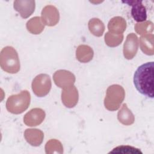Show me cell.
Listing matches in <instances>:
<instances>
[{
	"instance_id": "obj_1",
	"label": "cell",
	"mask_w": 154,
	"mask_h": 154,
	"mask_svg": "<svg viewBox=\"0 0 154 154\" xmlns=\"http://www.w3.org/2000/svg\"><path fill=\"white\" fill-rule=\"evenodd\" d=\"M153 61L144 63L138 67L134 75V84L136 89L143 95L153 98Z\"/></svg>"
},
{
	"instance_id": "obj_2",
	"label": "cell",
	"mask_w": 154,
	"mask_h": 154,
	"mask_svg": "<svg viewBox=\"0 0 154 154\" xmlns=\"http://www.w3.org/2000/svg\"><path fill=\"white\" fill-rule=\"evenodd\" d=\"M0 65L5 72L16 73L20 70V61L17 51L11 46L4 48L0 54Z\"/></svg>"
},
{
	"instance_id": "obj_3",
	"label": "cell",
	"mask_w": 154,
	"mask_h": 154,
	"mask_svg": "<svg viewBox=\"0 0 154 154\" xmlns=\"http://www.w3.org/2000/svg\"><path fill=\"white\" fill-rule=\"evenodd\" d=\"M31 96L27 90L10 96L6 102V108L8 112L19 114L25 111L30 104Z\"/></svg>"
},
{
	"instance_id": "obj_4",
	"label": "cell",
	"mask_w": 154,
	"mask_h": 154,
	"mask_svg": "<svg viewBox=\"0 0 154 154\" xmlns=\"http://www.w3.org/2000/svg\"><path fill=\"white\" fill-rule=\"evenodd\" d=\"M125 96L124 88L120 85L113 84L106 90L104 99V105L106 109L114 111L118 109L123 102Z\"/></svg>"
},
{
	"instance_id": "obj_5",
	"label": "cell",
	"mask_w": 154,
	"mask_h": 154,
	"mask_svg": "<svg viewBox=\"0 0 154 154\" xmlns=\"http://www.w3.org/2000/svg\"><path fill=\"white\" fill-rule=\"evenodd\" d=\"M52 84L50 76L47 74H40L35 77L32 82V90L38 97L47 95L51 88Z\"/></svg>"
},
{
	"instance_id": "obj_6",
	"label": "cell",
	"mask_w": 154,
	"mask_h": 154,
	"mask_svg": "<svg viewBox=\"0 0 154 154\" xmlns=\"http://www.w3.org/2000/svg\"><path fill=\"white\" fill-rule=\"evenodd\" d=\"M53 79L55 84L63 89L73 86L75 82V75L70 71L66 70L56 71L54 74Z\"/></svg>"
},
{
	"instance_id": "obj_7",
	"label": "cell",
	"mask_w": 154,
	"mask_h": 154,
	"mask_svg": "<svg viewBox=\"0 0 154 154\" xmlns=\"http://www.w3.org/2000/svg\"><path fill=\"white\" fill-rule=\"evenodd\" d=\"M138 39L134 33L129 34L123 45V55L128 60L132 59L137 54L138 49Z\"/></svg>"
},
{
	"instance_id": "obj_8",
	"label": "cell",
	"mask_w": 154,
	"mask_h": 154,
	"mask_svg": "<svg viewBox=\"0 0 154 154\" xmlns=\"http://www.w3.org/2000/svg\"><path fill=\"white\" fill-rule=\"evenodd\" d=\"M123 2L132 6L131 14L136 22H142L147 19L146 8L143 4L142 1L129 0L123 1Z\"/></svg>"
},
{
	"instance_id": "obj_9",
	"label": "cell",
	"mask_w": 154,
	"mask_h": 154,
	"mask_svg": "<svg viewBox=\"0 0 154 154\" xmlns=\"http://www.w3.org/2000/svg\"><path fill=\"white\" fill-rule=\"evenodd\" d=\"M46 114L41 108H33L28 112L23 117V122L28 126H36L41 124L45 118Z\"/></svg>"
},
{
	"instance_id": "obj_10",
	"label": "cell",
	"mask_w": 154,
	"mask_h": 154,
	"mask_svg": "<svg viewBox=\"0 0 154 154\" xmlns=\"http://www.w3.org/2000/svg\"><path fill=\"white\" fill-rule=\"evenodd\" d=\"M60 14L57 8L53 5L45 7L42 11V20L45 25L52 26L59 21Z\"/></svg>"
},
{
	"instance_id": "obj_11",
	"label": "cell",
	"mask_w": 154,
	"mask_h": 154,
	"mask_svg": "<svg viewBox=\"0 0 154 154\" xmlns=\"http://www.w3.org/2000/svg\"><path fill=\"white\" fill-rule=\"evenodd\" d=\"M13 4L14 10L24 19L29 17L34 11L35 7V2L32 0L15 1Z\"/></svg>"
},
{
	"instance_id": "obj_12",
	"label": "cell",
	"mask_w": 154,
	"mask_h": 154,
	"mask_svg": "<svg viewBox=\"0 0 154 154\" xmlns=\"http://www.w3.org/2000/svg\"><path fill=\"white\" fill-rule=\"evenodd\" d=\"M63 103L67 108H73L78 103V92L74 85L63 89L61 93Z\"/></svg>"
},
{
	"instance_id": "obj_13",
	"label": "cell",
	"mask_w": 154,
	"mask_h": 154,
	"mask_svg": "<svg viewBox=\"0 0 154 154\" xmlns=\"http://www.w3.org/2000/svg\"><path fill=\"white\" fill-rule=\"evenodd\" d=\"M26 141L33 146H38L43 142V132L37 129H27L24 132Z\"/></svg>"
},
{
	"instance_id": "obj_14",
	"label": "cell",
	"mask_w": 154,
	"mask_h": 154,
	"mask_svg": "<svg viewBox=\"0 0 154 154\" xmlns=\"http://www.w3.org/2000/svg\"><path fill=\"white\" fill-rule=\"evenodd\" d=\"M126 28L125 19L120 16L112 17L108 22V28L109 32L115 34H122Z\"/></svg>"
},
{
	"instance_id": "obj_15",
	"label": "cell",
	"mask_w": 154,
	"mask_h": 154,
	"mask_svg": "<svg viewBox=\"0 0 154 154\" xmlns=\"http://www.w3.org/2000/svg\"><path fill=\"white\" fill-rule=\"evenodd\" d=\"M93 51L90 46L85 45H79L76 51V59L81 63H88L93 57Z\"/></svg>"
},
{
	"instance_id": "obj_16",
	"label": "cell",
	"mask_w": 154,
	"mask_h": 154,
	"mask_svg": "<svg viewBox=\"0 0 154 154\" xmlns=\"http://www.w3.org/2000/svg\"><path fill=\"white\" fill-rule=\"evenodd\" d=\"M117 119L119 122L126 126L131 125L135 121V117L132 111L128 108L126 103H123L122 107L119 111L117 114Z\"/></svg>"
},
{
	"instance_id": "obj_17",
	"label": "cell",
	"mask_w": 154,
	"mask_h": 154,
	"mask_svg": "<svg viewBox=\"0 0 154 154\" xmlns=\"http://www.w3.org/2000/svg\"><path fill=\"white\" fill-rule=\"evenodd\" d=\"M153 34L143 35L140 38V45L141 51L146 55H153Z\"/></svg>"
},
{
	"instance_id": "obj_18",
	"label": "cell",
	"mask_w": 154,
	"mask_h": 154,
	"mask_svg": "<svg viewBox=\"0 0 154 154\" xmlns=\"http://www.w3.org/2000/svg\"><path fill=\"white\" fill-rule=\"evenodd\" d=\"M45 28V24L40 17H34L29 20L26 23L28 31L33 34H39Z\"/></svg>"
},
{
	"instance_id": "obj_19",
	"label": "cell",
	"mask_w": 154,
	"mask_h": 154,
	"mask_svg": "<svg viewBox=\"0 0 154 154\" xmlns=\"http://www.w3.org/2000/svg\"><path fill=\"white\" fill-rule=\"evenodd\" d=\"M88 26L91 33L96 37L102 36L105 31L103 23L97 18L90 19L88 22Z\"/></svg>"
},
{
	"instance_id": "obj_20",
	"label": "cell",
	"mask_w": 154,
	"mask_h": 154,
	"mask_svg": "<svg viewBox=\"0 0 154 154\" xmlns=\"http://www.w3.org/2000/svg\"><path fill=\"white\" fill-rule=\"evenodd\" d=\"M134 28L136 32L140 35L152 34L154 28L153 23L151 21H146L136 23Z\"/></svg>"
},
{
	"instance_id": "obj_21",
	"label": "cell",
	"mask_w": 154,
	"mask_h": 154,
	"mask_svg": "<svg viewBox=\"0 0 154 154\" xmlns=\"http://www.w3.org/2000/svg\"><path fill=\"white\" fill-rule=\"evenodd\" d=\"M123 39V35L115 34L108 32L105 35V42L106 45L109 47H116L119 46Z\"/></svg>"
},
{
	"instance_id": "obj_22",
	"label": "cell",
	"mask_w": 154,
	"mask_h": 154,
	"mask_svg": "<svg viewBox=\"0 0 154 154\" xmlns=\"http://www.w3.org/2000/svg\"><path fill=\"white\" fill-rule=\"evenodd\" d=\"M63 146L61 143L57 140L52 139L48 141L45 146V150L46 153H63Z\"/></svg>"
},
{
	"instance_id": "obj_23",
	"label": "cell",
	"mask_w": 154,
	"mask_h": 154,
	"mask_svg": "<svg viewBox=\"0 0 154 154\" xmlns=\"http://www.w3.org/2000/svg\"><path fill=\"white\" fill-rule=\"evenodd\" d=\"M110 153H132V154H142L143 152L137 148L130 146H119L114 148Z\"/></svg>"
}]
</instances>
